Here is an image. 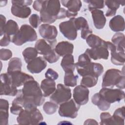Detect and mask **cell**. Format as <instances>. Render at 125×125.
Wrapping results in <instances>:
<instances>
[{"label": "cell", "mask_w": 125, "mask_h": 125, "mask_svg": "<svg viewBox=\"0 0 125 125\" xmlns=\"http://www.w3.org/2000/svg\"><path fill=\"white\" fill-rule=\"evenodd\" d=\"M125 106L118 108L114 111L112 117L115 125H124L125 123Z\"/></svg>", "instance_id": "f546056e"}, {"label": "cell", "mask_w": 125, "mask_h": 125, "mask_svg": "<svg viewBox=\"0 0 125 125\" xmlns=\"http://www.w3.org/2000/svg\"><path fill=\"white\" fill-rule=\"evenodd\" d=\"M74 23L77 30H82L89 27L87 21L83 17H80L77 18H74Z\"/></svg>", "instance_id": "f35d334b"}, {"label": "cell", "mask_w": 125, "mask_h": 125, "mask_svg": "<svg viewBox=\"0 0 125 125\" xmlns=\"http://www.w3.org/2000/svg\"><path fill=\"white\" fill-rule=\"evenodd\" d=\"M12 56L11 51L8 49L1 48L0 50V59L2 61H7Z\"/></svg>", "instance_id": "ee69618b"}, {"label": "cell", "mask_w": 125, "mask_h": 125, "mask_svg": "<svg viewBox=\"0 0 125 125\" xmlns=\"http://www.w3.org/2000/svg\"><path fill=\"white\" fill-rule=\"evenodd\" d=\"M71 96V89L68 86L59 83L57 84L55 92L51 95L50 100L58 104H60L69 100Z\"/></svg>", "instance_id": "8992f818"}, {"label": "cell", "mask_w": 125, "mask_h": 125, "mask_svg": "<svg viewBox=\"0 0 125 125\" xmlns=\"http://www.w3.org/2000/svg\"><path fill=\"white\" fill-rule=\"evenodd\" d=\"M74 18L62 22L59 24L61 32L66 38L71 41L75 40L77 37V30L74 23Z\"/></svg>", "instance_id": "8fae6325"}, {"label": "cell", "mask_w": 125, "mask_h": 125, "mask_svg": "<svg viewBox=\"0 0 125 125\" xmlns=\"http://www.w3.org/2000/svg\"><path fill=\"white\" fill-rule=\"evenodd\" d=\"M62 4L67 8L66 16L68 18H73L76 17L82 7V2L80 0H63L61 1Z\"/></svg>", "instance_id": "9a60e30c"}, {"label": "cell", "mask_w": 125, "mask_h": 125, "mask_svg": "<svg viewBox=\"0 0 125 125\" xmlns=\"http://www.w3.org/2000/svg\"><path fill=\"white\" fill-rule=\"evenodd\" d=\"M109 26L114 32L123 31L125 28L124 18L121 15H117L112 18L109 21Z\"/></svg>", "instance_id": "603a6c76"}, {"label": "cell", "mask_w": 125, "mask_h": 125, "mask_svg": "<svg viewBox=\"0 0 125 125\" xmlns=\"http://www.w3.org/2000/svg\"><path fill=\"white\" fill-rule=\"evenodd\" d=\"M43 3V0H35L33 4V8L34 10L40 12Z\"/></svg>", "instance_id": "816d5d0a"}, {"label": "cell", "mask_w": 125, "mask_h": 125, "mask_svg": "<svg viewBox=\"0 0 125 125\" xmlns=\"http://www.w3.org/2000/svg\"><path fill=\"white\" fill-rule=\"evenodd\" d=\"M92 30L89 27L85 28L81 30V36L82 39L84 40H86L87 37L90 34H92Z\"/></svg>", "instance_id": "f907efd6"}, {"label": "cell", "mask_w": 125, "mask_h": 125, "mask_svg": "<svg viewBox=\"0 0 125 125\" xmlns=\"http://www.w3.org/2000/svg\"><path fill=\"white\" fill-rule=\"evenodd\" d=\"M84 125H98V123L95 120L89 119L86 120L84 123Z\"/></svg>", "instance_id": "f5cc1de1"}, {"label": "cell", "mask_w": 125, "mask_h": 125, "mask_svg": "<svg viewBox=\"0 0 125 125\" xmlns=\"http://www.w3.org/2000/svg\"><path fill=\"white\" fill-rule=\"evenodd\" d=\"M8 101L3 99H0V124L7 125L8 123Z\"/></svg>", "instance_id": "d4e9b609"}, {"label": "cell", "mask_w": 125, "mask_h": 125, "mask_svg": "<svg viewBox=\"0 0 125 125\" xmlns=\"http://www.w3.org/2000/svg\"><path fill=\"white\" fill-rule=\"evenodd\" d=\"M73 49V44L67 41H62L58 43L55 47L56 52L60 57H63L68 54H72Z\"/></svg>", "instance_id": "ffe728a7"}, {"label": "cell", "mask_w": 125, "mask_h": 125, "mask_svg": "<svg viewBox=\"0 0 125 125\" xmlns=\"http://www.w3.org/2000/svg\"><path fill=\"white\" fill-rule=\"evenodd\" d=\"M6 18L2 15H0V36L4 34V29L6 26Z\"/></svg>", "instance_id": "7dc6e473"}, {"label": "cell", "mask_w": 125, "mask_h": 125, "mask_svg": "<svg viewBox=\"0 0 125 125\" xmlns=\"http://www.w3.org/2000/svg\"><path fill=\"white\" fill-rule=\"evenodd\" d=\"M99 94L101 98L110 104L120 102L125 98V92L121 89L103 87Z\"/></svg>", "instance_id": "ba28073f"}, {"label": "cell", "mask_w": 125, "mask_h": 125, "mask_svg": "<svg viewBox=\"0 0 125 125\" xmlns=\"http://www.w3.org/2000/svg\"><path fill=\"white\" fill-rule=\"evenodd\" d=\"M40 87L43 92V96L48 97L56 90V83L54 80L46 78L42 81Z\"/></svg>", "instance_id": "cb8c5ba5"}, {"label": "cell", "mask_w": 125, "mask_h": 125, "mask_svg": "<svg viewBox=\"0 0 125 125\" xmlns=\"http://www.w3.org/2000/svg\"><path fill=\"white\" fill-rule=\"evenodd\" d=\"M37 37V33L32 26L23 24L18 32L13 36L12 42L16 45L20 46L27 42L36 41Z\"/></svg>", "instance_id": "277c9868"}, {"label": "cell", "mask_w": 125, "mask_h": 125, "mask_svg": "<svg viewBox=\"0 0 125 125\" xmlns=\"http://www.w3.org/2000/svg\"><path fill=\"white\" fill-rule=\"evenodd\" d=\"M78 74L82 76L92 75L99 77L104 72L103 66L99 63L90 62L80 67H76Z\"/></svg>", "instance_id": "9c48e42d"}, {"label": "cell", "mask_w": 125, "mask_h": 125, "mask_svg": "<svg viewBox=\"0 0 125 125\" xmlns=\"http://www.w3.org/2000/svg\"><path fill=\"white\" fill-rule=\"evenodd\" d=\"M98 77L92 75H86L83 77L81 81V84L86 87L94 86L97 83Z\"/></svg>", "instance_id": "d590c367"}, {"label": "cell", "mask_w": 125, "mask_h": 125, "mask_svg": "<svg viewBox=\"0 0 125 125\" xmlns=\"http://www.w3.org/2000/svg\"><path fill=\"white\" fill-rule=\"evenodd\" d=\"M45 77L47 79L52 80H56L59 77V75L57 72L51 68H48L45 73Z\"/></svg>", "instance_id": "f6af8a7d"}, {"label": "cell", "mask_w": 125, "mask_h": 125, "mask_svg": "<svg viewBox=\"0 0 125 125\" xmlns=\"http://www.w3.org/2000/svg\"><path fill=\"white\" fill-rule=\"evenodd\" d=\"M80 107L74 99H70L60 104L58 112L62 117L74 119L77 117Z\"/></svg>", "instance_id": "52a82bcc"}, {"label": "cell", "mask_w": 125, "mask_h": 125, "mask_svg": "<svg viewBox=\"0 0 125 125\" xmlns=\"http://www.w3.org/2000/svg\"><path fill=\"white\" fill-rule=\"evenodd\" d=\"M22 62L20 58L14 57L10 59L8 63L7 72H13L15 71H21Z\"/></svg>", "instance_id": "4dcf8cb0"}, {"label": "cell", "mask_w": 125, "mask_h": 125, "mask_svg": "<svg viewBox=\"0 0 125 125\" xmlns=\"http://www.w3.org/2000/svg\"><path fill=\"white\" fill-rule=\"evenodd\" d=\"M47 63L42 57H38L27 63V68L31 73L37 74L42 72L45 68Z\"/></svg>", "instance_id": "d6986e66"}, {"label": "cell", "mask_w": 125, "mask_h": 125, "mask_svg": "<svg viewBox=\"0 0 125 125\" xmlns=\"http://www.w3.org/2000/svg\"><path fill=\"white\" fill-rule=\"evenodd\" d=\"M45 61L50 63H53L57 62L60 59V56L56 52L55 48L43 56Z\"/></svg>", "instance_id": "60d3db41"}, {"label": "cell", "mask_w": 125, "mask_h": 125, "mask_svg": "<svg viewBox=\"0 0 125 125\" xmlns=\"http://www.w3.org/2000/svg\"><path fill=\"white\" fill-rule=\"evenodd\" d=\"M90 59L94 60L99 59L107 60L108 58L109 52L106 45V42L104 41L103 44L99 46L87 48L85 52Z\"/></svg>", "instance_id": "30bf717a"}, {"label": "cell", "mask_w": 125, "mask_h": 125, "mask_svg": "<svg viewBox=\"0 0 125 125\" xmlns=\"http://www.w3.org/2000/svg\"><path fill=\"white\" fill-rule=\"evenodd\" d=\"M19 30V26L17 23L12 20H9L6 22L4 34H6L9 36L15 35Z\"/></svg>", "instance_id": "d6a6232c"}, {"label": "cell", "mask_w": 125, "mask_h": 125, "mask_svg": "<svg viewBox=\"0 0 125 125\" xmlns=\"http://www.w3.org/2000/svg\"><path fill=\"white\" fill-rule=\"evenodd\" d=\"M115 85L120 89L125 88V73L117 69L106 70L103 77V87L112 88Z\"/></svg>", "instance_id": "3957f363"}, {"label": "cell", "mask_w": 125, "mask_h": 125, "mask_svg": "<svg viewBox=\"0 0 125 125\" xmlns=\"http://www.w3.org/2000/svg\"><path fill=\"white\" fill-rule=\"evenodd\" d=\"M86 42L90 47L93 48L102 45L104 40L96 35L90 34L86 39Z\"/></svg>", "instance_id": "e575fe53"}, {"label": "cell", "mask_w": 125, "mask_h": 125, "mask_svg": "<svg viewBox=\"0 0 125 125\" xmlns=\"http://www.w3.org/2000/svg\"><path fill=\"white\" fill-rule=\"evenodd\" d=\"M7 73L12 85L16 87L23 85L26 82L29 80H34L33 77L25 73L22 72L21 71Z\"/></svg>", "instance_id": "5bb4252c"}, {"label": "cell", "mask_w": 125, "mask_h": 125, "mask_svg": "<svg viewBox=\"0 0 125 125\" xmlns=\"http://www.w3.org/2000/svg\"><path fill=\"white\" fill-rule=\"evenodd\" d=\"M125 1H104L105 4L107 6L108 10L106 11L105 16L106 17H111L114 16L116 13L117 10L119 8L120 4L125 5Z\"/></svg>", "instance_id": "4316f807"}, {"label": "cell", "mask_w": 125, "mask_h": 125, "mask_svg": "<svg viewBox=\"0 0 125 125\" xmlns=\"http://www.w3.org/2000/svg\"><path fill=\"white\" fill-rule=\"evenodd\" d=\"M58 108V104L53 102H47L43 105V109L45 113L48 115L54 114Z\"/></svg>", "instance_id": "8d00e7d4"}, {"label": "cell", "mask_w": 125, "mask_h": 125, "mask_svg": "<svg viewBox=\"0 0 125 125\" xmlns=\"http://www.w3.org/2000/svg\"><path fill=\"white\" fill-rule=\"evenodd\" d=\"M100 119V125H115L112 116L108 112L101 113Z\"/></svg>", "instance_id": "ab89813d"}, {"label": "cell", "mask_w": 125, "mask_h": 125, "mask_svg": "<svg viewBox=\"0 0 125 125\" xmlns=\"http://www.w3.org/2000/svg\"><path fill=\"white\" fill-rule=\"evenodd\" d=\"M38 83L34 80L26 82L21 89L18 90L17 97L12 103L18 104L24 109L41 105L45 99Z\"/></svg>", "instance_id": "6da1fadb"}, {"label": "cell", "mask_w": 125, "mask_h": 125, "mask_svg": "<svg viewBox=\"0 0 125 125\" xmlns=\"http://www.w3.org/2000/svg\"><path fill=\"white\" fill-rule=\"evenodd\" d=\"M33 1L31 0H12V3H15L18 5L23 6H27L28 5H30Z\"/></svg>", "instance_id": "681fc988"}, {"label": "cell", "mask_w": 125, "mask_h": 125, "mask_svg": "<svg viewBox=\"0 0 125 125\" xmlns=\"http://www.w3.org/2000/svg\"><path fill=\"white\" fill-rule=\"evenodd\" d=\"M17 87L14 86L10 80L7 73L0 75V95L15 96L17 95Z\"/></svg>", "instance_id": "7c38bea8"}, {"label": "cell", "mask_w": 125, "mask_h": 125, "mask_svg": "<svg viewBox=\"0 0 125 125\" xmlns=\"http://www.w3.org/2000/svg\"><path fill=\"white\" fill-rule=\"evenodd\" d=\"M111 41L117 50L125 52V35L123 33H116L112 37Z\"/></svg>", "instance_id": "f1b7e54d"}, {"label": "cell", "mask_w": 125, "mask_h": 125, "mask_svg": "<svg viewBox=\"0 0 125 125\" xmlns=\"http://www.w3.org/2000/svg\"><path fill=\"white\" fill-rule=\"evenodd\" d=\"M23 107L21 105L12 103L11 107H10V112L14 115H19L23 110Z\"/></svg>", "instance_id": "bcb514c9"}, {"label": "cell", "mask_w": 125, "mask_h": 125, "mask_svg": "<svg viewBox=\"0 0 125 125\" xmlns=\"http://www.w3.org/2000/svg\"><path fill=\"white\" fill-rule=\"evenodd\" d=\"M38 54V53L36 49L35 48L31 47L25 48L22 52L24 61L27 63L36 58Z\"/></svg>", "instance_id": "1f68e13d"}, {"label": "cell", "mask_w": 125, "mask_h": 125, "mask_svg": "<svg viewBox=\"0 0 125 125\" xmlns=\"http://www.w3.org/2000/svg\"><path fill=\"white\" fill-rule=\"evenodd\" d=\"M91 101L94 104L97 105L100 110L103 111L107 110L110 107L111 104L101 98L99 93H96L93 95L91 98Z\"/></svg>", "instance_id": "83f0119b"}, {"label": "cell", "mask_w": 125, "mask_h": 125, "mask_svg": "<svg viewBox=\"0 0 125 125\" xmlns=\"http://www.w3.org/2000/svg\"><path fill=\"white\" fill-rule=\"evenodd\" d=\"M40 12L41 21L46 24L52 23L57 19L66 17V10L61 7L60 1L57 0H43Z\"/></svg>", "instance_id": "7a4b0ae2"}, {"label": "cell", "mask_w": 125, "mask_h": 125, "mask_svg": "<svg viewBox=\"0 0 125 125\" xmlns=\"http://www.w3.org/2000/svg\"><path fill=\"white\" fill-rule=\"evenodd\" d=\"M56 39L53 41L39 39L36 42L35 48L39 54L44 56L55 48L54 47L56 46Z\"/></svg>", "instance_id": "2e32d148"}, {"label": "cell", "mask_w": 125, "mask_h": 125, "mask_svg": "<svg viewBox=\"0 0 125 125\" xmlns=\"http://www.w3.org/2000/svg\"><path fill=\"white\" fill-rule=\"evenodd\" d=\"M84 1L88 3V8L90 11L102 9L104 6V0H84Z\"/></svg>", "instance_id": "74e56055"}, {"label": "cell", "mask_w": 125, "mask_h": 125, "mask_svg": "<svg viewBox=\"0 0 125 125\" xmlns=\"http://www.w3.org/2000/svg\"><path fill=\"white\" fill-rule=\"evenodd\" d=\"M43 118L37 107L24 109L17 118V122L20 125L39 124L43 121Z\"/></svg>", "instance_id": "5b68a950"}, {"label": "cell", "mask_w": 125, "mask_h": 125, "mask_svg": "<svg viewBox=\"0 0 125 125\" xmlns=\"http://www.w3.org/2000/svg\"><path fill=\"white\" fill-rule=\"evenodd\" d=\"M78 76L74 75L73 72H65L64 83L67 86L74 87L77 85Z\"/></svg>", "instance_id": "836d02e7"}, {"label": "cell", "mask_w": 125, "mask_h": 125, "mask_svg": "<svg viewBox=\"0 0 125 125\" xmlns=\"http://www.w3.org/2000/svg\"><path fill=\"white\" fill-rule=\"evenodd\" d=\"M29 21L33 28H37L41 22L40 17L36 14H33L30 16L29 18Z\"/></svg>", "instance_id": "7bdbcfd3"}, {"label": "cell", "mask_w": 125, "mask_h": 125, "mask_svg": "<svg viewBox=\"0 0 125 125\" xmlns=\"http://www.w3.org/2000/svg\"><path fill=\"white\" fill-rule=\"evenodd\" d=\"M11 11L14 16L22 19L27 18L31 13V10L29 7L23 6L15 3H12Z\"/></svg>", "instance_id": "7402d4cb"}, {"label": "cell", "mask_w": 125, "mask_h": 125, "mask_svg": "<svg viewBox=\"0 0 125 125\" xmlns=\"http://www.w3.org/2000/svg\"><path fill=\"white\" fill-rule=\"evenodd\" d=\"M106 45L108 50L111 52V62L116 65H122L125 63V52L119 51L116 49L114 45L111 42L106 41Z\"/></svg>", "instance_id": "e0dca14e"}, {"label": "cell", "mask_w": 125, "mask_h": 125, "mask_svg": "<svg viewBox=\"0 0 125 125\" xmlns=\"http://www.w3.org/2000/svg\"><path fill=\"white\" fill-rule=\"evenodd\" d=\"M11 41L10 36L6 34H4L3 38L0 40V45L1 46H6L9 44Z\"/></svg>", "instance_id": "c3c4849f"}, {"label": "cell", "mask_w": 125, "mask_h": 125, "mask_svg": "<svg viewBox=\"0 0 125 125\" xmlns=\"http://www.w3.org/2000/svg\"><path fill=\"white\" fill-rule=\"evenodd\" d=\"M61 65L65 72H73L76 67L73 56L72 54H68L63 56L61 61Z\"/></svg>", "instance_id": "484cf974"}, {"label": "cell", "mask_w": 125, "mask_h": 125, "mask_svg": "<svg viewBox=\"0 0 125 125\" xmlns=\"http://www.w3.org/2000/svg\"><path fill=\"white\" fill-rule=\"evenodd\" d=\"M91 13L95 28L98 29L103 28L106 21L104 12L101 10L97 9L91 11Z\"/></svg>", "instance_id": "44dd1931"}, {"label": "cell", "mask_w": 125, "mask_h": 125, "mask_svg": "<svg viewBox=\"0 0 125 125\" xmlns=\"http://www.w3.org/2000/svg\"><path fill=\"white\" fill-rule=\"evenodd\" d=\"M91 62V59L85 53L80 55L78 58V62L76 63V67H82Z\"/></svg>", "instance_id": "b9f144b4"}, {"label": "cell", "mask_w": 125, "mask_h": 125, "mask_svg": "<svg viewBox=\"0 0 125 125\" xmlns=\"http://www.w3.org/2000/svg\"><path fill=\"white\" fill-rule=\"evenodd\" d=\"M89 93L86 87L81 84L76 86L73 91L74 100L80 105L85 104L88 102Z\"/></svg>", "instance_id": "4fadbf2b"}, {"label": "cell", "mask_w": 125, "mask_h": 125, "mask_svg": "<svg viewBox=\"0 0 125 125\" xmlns=\"http://www.w3.org/2000/svg\"><path fill=\"white\" fill-rule=\"evenodd\" d=\"M39 32L42 37L48 41L56 40L58 35V31L56 26L49 24L44 23L41 25L39 28Z\"/></svg>", "instance_id": "ac0fdd59"}]
</instances>
